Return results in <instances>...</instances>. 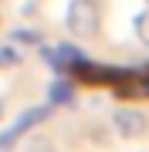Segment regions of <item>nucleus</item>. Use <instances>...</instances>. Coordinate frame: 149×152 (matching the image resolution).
<instances>
[{"label": "nucleus", "mask_w": 149, "mask_h": 152, "mask_svg": "<svg viewBox=\"0 0 149 152\" xmlns=\"http://www.w3.org/2000/svg\"><path fill=\"white\" fill-rule=\"evenodd\" d=\"M68 75L75 78V81L81 85H95V88H112L119 85L122 78L129 75L126 68H112V64H95V61H75V64H68Z\"/></svg>", "instance_id": "nucleus-1"}, {"label": "nucleus", "mask_w": 149, "mask_h": 152, "mask_svg": "<svg viewBox=\"0 0 149 152\" xmlns=\"http://www.w3.org/2000/svg\"><path fill=\"white\" fill-rule=\"evenodd\" d=\"M65 24H68V34L75 37H95L98 31V7L95 0H71L68 4V14H65Z\"/></svg>", "instance_id": "nucleus-2"}, {"label": "nucleus", "mask_w": 149, "mask_h": 152, "mask_svg": "<svg viewBox=\"0 0 149 152\" xmlns=\"http://www.w3.org/2000/svg\"><path fill=\"white\" fill-rule=\"evenodd\" d=\"M51 108H54V105H31V108H24L21 115H17V122L10 125V129H4L0 132V152H10L14 149V142L24 135V132H31L34 125H41L44 118H51Z\"/></svg>", "instance_id": "nucleus-3"}, {"label": "nucleus", "mask_w": 149, "mask_h": 152, "mask_svg": "<svg viewBox=\"0 0 149 152\" xmlns=\"http://www.w3.org/2000/svg\"><path fill=\"white\" fill-rule=\"evenodd\" d=\"M112 129H115L122 139H136V135H142V132L149 129V118H146L139 108H129V105H122V108L112 112Z\"/></svg>", "instance_id": "nucleus-4"}, {"label": "nucleus", "mask_w": 149, "mask_h": 152, "mask_svg": "<svg viewBox=\"0 0 149 152\" xmlns=\"http://www.w3.org/2000/svg\"><path fill=\"white\" fill-rule=\"evenodd\" d=\"M48 102H51V105H71V102H75L71 78H54V81L48 85Z\"/></svg>", "instance_id": "nucleus-5"}, {"label": "nucleus", "mask_w": 149, "mask_h": 152, "mask_svg": "<svg viewBox=\"0 0 149 152\" xmlns=\"http://www.w3.org/2000/svg\"><path fill=\"white\" fill-rule=\"evenodd\" d=\"M21 61H24L21 44H14V41H0V68H17Z\"/></svg>", "instance_id": "nucleus-6"}, {"label": "nucleus", "mask_w": 149, "mask_h": 152, "mask_svg": "<svg viewBox=\"0 0 149 152\" xmlns=\"http://www.w3.org/2000/svg\"><path fill=\"white\" fill-rule=\"evenodd\" d=\"M10 41L14 44H27V48H41V44H44V34L34 31V27H14L10 31Z\"/></svg>", "instance_id": "nucleus-7"}, {"label": "nucleus", "mask_w": 149, "mask_h": 152, "mask_svg": "<svg viewBox=\"0 0 149 152\" xmlns=\"http://www.w3.org/2000/svg\"><path fill=\"white\" fill-rule=\"evenodd\" d=\"M132 31H136L139 44H142V48H149V7H146V10L132 20Z\"/></svg>", "instance_id": "nucleus-8"}, {"label": "nucleus", "mask_w": 149, "mask_h": 152, "mask_svg": "<svg viewBox=\"0 0 149 152\" xmlns=\"http://www.w3.org/2000/svg\"><path fill=\"white\" fill-rule=\"evenodd\" d=\"M24 152H54V142H51L48 135H31Z\"/></svg>", "instance_id": "nucleus-9"}, {"label": "nucleus", "mask_w": 149, "mask_h": 152, "mask_svg": "<svg viewBox=\"0 0 149 152\" xmlns=\"http://www.w3.org/2000/svg\"><path fill=\"white\" fill-rule=\"evenodd\" d=\"M4 112H7V105H4V98H0V118H4Z\"/></svg>", "instance_id": "nucleus-10"}, {"label": "nucleus", "mask_w": 149, "mask_h": 152, "mask_svg": "<svg viewBox=\"0 0 149 152\" xmlns=\"http://www.w3.org/2000/svg\"><path fill=\"white\" fill-rule=\"evenodd\" d=\"M142 75H149V64H146V68H142Z\"/></svg>", "instance_id": "nucleus-11"}]
</instances>
